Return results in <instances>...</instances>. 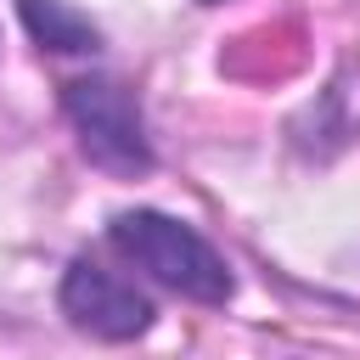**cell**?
Wrapping results in <instances>:
<instances>
[{
  "instance_id": "cell-1",
  "label": "cell",
  "mask_w": 360,
  "mask_h": 360,
  "mask_svg": "<svg viewBox=\"0 0 360 360\" xmlns=\"http://www.w3.org/2000/svg\"><path fill=\"white\" fill-rule=\"evenodd\" d=\"M107 242L118 259H129L135 270H146L158 287L191 298V304H225L236 292V276L225 264V253L191 231L186 219L174 214H158V208H124L107 219Z\"/></svg>"
},
{
  "instance_id": "cell-3",
  "label": "cell",
  "mask_w": 360,
  "mask_h": 360,
  "mask_svg": "<svg viewBox=\"0 0 360 360\" xmlns=\"http://www.w3.org/2000/svg\"><path fill=\"white\" fill-rule=\"evenodd\" d=\"M56 304H62V315H68L79 332H90V338H101V343H135V338H146L152 321H158L152 298L135 292L129 281H118L112 270H101L96 259H73V264H68V276H62V287H56Z\"/></svg>"
},
{
  "instance_id": "cell-5",
  "label": "cell",
  "mask_w": 360,
  "mask_h": 360,
  "mask_svg": "<svg viewBox=\"0 0 360 360\" xmlns=\"http://www.w3.org/2000/svg\"><path fill=\"white\" fill-rule=\"evenodd\" d=\"M197 6H219V0H197Z\"/></svg>"
},
{
  "instance_id": "cell-2",
  "label": "cell",
  "mask_w": 360,
  "mask_h": 360,
  "mask_svg": "<svg viewBox=\"0 0 360 360\" xmlns=\"http://www.w3.org/2000/svg\"><path fill=\"white\" fill-rule=\"evenodd\" d=\"M62 112H68V124H73V135L96 169H112V174H146L152 169L146 118H141V101L124 79H112V73L62 79Z\"/></svg>"
},
{
  "instance_id": "cell-4",
  "label": "cell",
  "mask_w": 360,
  "mask_h": 360,
  "mask_svg": "<svg viewBox=\"0 0 360 360\" xmlns=\"http://www.w3.org/2000/svg\"><path fill=\"white\" fill-rule=\"evenodd\" d=\"M17 17L39 51H56V56H96L101 51V28L84 11H73L68 0H17Z\"/></svg>"
}]
</instances>
